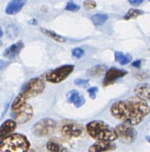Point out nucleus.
<instances>
[{"label":"nucleus","instance_id":"25","mask_svg":"<svg viewBox=\"0 0 150 152\" xmlns=\"http://www.w3.org/2000/svg\"><path fill=\"white\" fill-rule=\"evenodd\" d=\"M74 83L76 86H79V87L83 88H86L89 87V80H83V79H77L74 80Z\"/></svg>","mask_w":150,"mask_h":152},{"label":"nucleus","instance_id":"20","mask_svg":"<svg viewBox=\"0 0 150 152\" xmlns=\"http://www.w3.org/2000/svg\"><path fill=\"white\" fill-rule=\"evenodd\" d=\"M41 31L45 34V35L50 37L52 39L55 40V41L58 42H65V39L63 37L59 35V34H57L56 33H55L54 31H50V30L46 29V28H41Z\"/></svg>","mask_w":150,"mask_h":152},{"label":"nucleus","instance_id":"11","mask_svg":"<svg viewBox=\"0 0 150 152\" xmlns=\"http://www.w3.org/2000/svg\"><path fill=\"white\" fill-rule=\"evenodd\" d=\"M117 148V145L112 142H97L89 148V152H108Z\"/></svg>","mask_w":150,"mask_h":152},{"label":"nucleus","instance_id":"30","mask_svg":"<svg viewBox=\"0 0 150 152\" xmlns=\"http://www.w3.org/2000/svg\"><path fill=\"white\" fill-rule=\"evenodd\" d=\"M10 62L8 61H4L0 59V70H3L5 68H7L9 65H10Z\"/></svg>","mask_w":150,"mask_h":152},{"label":"nucleus","instance_id":"19","mask_svg":"<svg viewBox=\"0 0 150 152\" xmlns=\"http://www.w3.org/2000/svg\"><path fill=\"white\" fill-rule=\"evenodd\" d=\"M114 59L116 62H119L120 65H124L129 63L132 61V57L130 54H124L120 51H116L114 53Z\"/></svg>","mask_w":150,"mask_h":152},{"label":"nucleus","instance_id":"22","mask_svg":"<svg viewBox=\"0 0 150 152\" xmlns=\"http://www.w3.org/2000/svg\"><path fill=\"white\" fill-rule=\"evenodd\" d=\"M108 19V16L103 13H97L91 16V21L93 24L96 26H100L102 25Z\"/></svg>","mask_w":150,"mask_h":152},{"label":"nucleus","instance_id":"29","mask_svg":"<svg viewBox=\"0 0 150 152\" xmlns=\"http://www.w3.org/2000/svg\"><path fill=\"white\" fill-rule=\"evenodd\" d=\"M98 88L97 87H91V88H89L88 89V93H89V96H90L91 99H94L96 98V94L98 92Z\"/></svg>","mask_w":150,"mask_h":152},{"label":"nucleus","instance_id":"12","mask_svg":"<svg viewBox=\"0 0 150 152\" xmlns=\"http://www.w3.org/2000/svg\"><path fill=\"white\" fill-rule=\"evenodd\" d=\"M16 124L15 120H7L4 121L0 126V139L4 140L7 137L16 130Z\"/></svg>","mask_w":150,"mask_h":152},{"label":"nucleus","instance_id":"35","mask_svg":"<svg viewBox=\"0 0 150 152\" xmlns=\"http://www.w3.org/2000/svg\"><path fill=\"white\" fill-rule=\"evenodd\" d=\"M146 140H147V142H149V143H150V137H149V136L146 137Z\"/></svg>","mask_w":150,"mask_h":152},{"label":"nucleus","instance_id":"33","mask_svg":"<svg viewBox=\"0 0 150 152\" xmlns=\"http://www.w3.org/2000/svg\"><path fill=\"white\" fill-rule=\"evenodd\" d=\"M132 65L133 67H135V68H139L140 67V65H141V60H140V59H138V60H135V62H132Z\"/></svg>","mask_w":150,"mask_h":152},{"label":"nucleus","instance_id":"28","mask_svg":"<svg viewBox=\"0 0 150 152\" xmlns=\"http://www.w3.org/2000/svg\"><path fill=\"white\" fill-rule=\"evenodd\" d=\"M72 54L77 59H80L84 55V50L80 48H76L72 50Z\"/></svg>","mask_w":150,"mask_h":152},{"label":"nucleus","instance_id":"10","mask_svg":"<svg viewBox=\"0 0 150 152\" xmlns=\"http://www.w3.org/2000/svg\"><path fill=\"white\" fill-rule=\"evenodd\" d=\"M82 126L76 123H69L64 125L62 127V133L70 137H78L83 134Z\"/></svg>","mask_w":150,"mask_h":152},{"label":"nucleus","instance_id":"31","mask_svg":"<svg viewBox=\"0 0 150 152\" xmlns=\"http://www.w3.org/2000/svg\"><path fill=\"white\" fill-rule=\"evenodd\" d=\"M136 78L138 79V80H145V79L148 78V74H146V73H140V74H137L136 75Z\"/></svg>","mask_w":150,"mask_h":152},{"label":"nucleus","instance_id":"27","mask_svg":"<svg viewBox=\"0 0 150 152\" xmlns=\"http://www.w3.org/2000/svg\"><path fill=\"white\" fill-rule=\"evenodd\" d=\"M96 6V1H93V0H86V1H83V7L86 10H92V9L95 8Z\"/></svg>","mask_w":150,"mask_h":152},{"label":"nucleus","instance_id":"26","mask_svg":"<svg viewBox=\"0 0 150 152\" xmlns=\"http://www.w3.org/2000/svg\"><path fill=\"white\" fill-rule=\"evenodd\" d=\"M80 9V6L75 4V3H74L73 1H69V2L67 3L66 6H65V10H69V11H78Z\"/></svg>","mask_w":150,"mask_h":152},{"label":"nucleus","instance_id":"3","mask_svg":"<svg viewBox=\"0 0 150 152\" xmlns=\"http://www.w3.org/2000/svg\"><path fill=\"white\" fill-rule=\"evenodd\" d=\"M31 144L28 138L21 134H13L0 142V152H28Z\"/></svg>","mask_w":150,"mask_h":152},{"label":"nucleus","instance_id":"32","mask_svg":"<svg viewBox=\"0 0 150 152\" xmlns=\"http://www.w3.org/2000/svg\"><path fill=\"white\" fill-rule=\"evenodd\" d=\"M129 2L133 6H138L143 3V0H129Z\"/></svg>","mask_w":150,"mask_h":152},{"label":"nucleus","instance_id":"36","mask_svg":"<svg viewBox=\"0 0 150 152\" xmlns=\"http://www.w3.org/2000/svg\"><path fill=\"white\" fill-rule=\"evenodd\" d=\"M2 35H3V32H2V31H1V28H0V37H2Z\"/></svg>","mask_w":150,"mask_h":152},{"label":"nucleus","instance_id":"8","mask_svg":"<svg viewBox=\"0 0 150 152\" xmlns=\"http://www.w3.org/2000/svg\"><path fill=\"white\" fill-rule=\"evenodd\" d=\"M128 74V72L125 70L119 69L116 68H111L106 71L104 77L102 86L107 87L111 85L114 84L118 79L123 77Z\"/></svg>","mask_w":150,"mask_h":152},{"label":"nucleus","instance_id":"6","mask_svg":"<svg viewBox=\"0 0 150 152\" xmlns=\"http://www.w3.org/2000/svg\"><path fill=\"white\" fill-rule=\"evenodd\" d=\"M56 127V122L50 118H43L39 120L33 126L31 131L33 134L38 137H42L54 131Z\"/></svg>","mask_w":150,"mask_h":152},{"label":"nucleus","instance_id":"24","mask_svg":"<svg viewBox=\"0 0 150 152\" xmlns=\"http://www.w3.org/2000/svg\"><path fill=\"white\" fill-rule=\"evenodd\" d=\"M6 34L10 39H13L17 37L18 30L15 25H9L6 28Z\"/></svg>","mask_w":150,"mask_h":152},{"label":"nucleus","instance_id":"4","mask_svg":"<svg viewBox=\"0 0 150 152\" xmlns=\"http://www.w3.org/2000/svg\"><path fill=\"white\" fill-rule=\"evenodd\" d=\"M74 69V65H64L47 71L42 78L48 83L56 84L65 80L73 72Z\"/></svg>","mask_w":150,"mask_h":152},{"label":"nucleus","instance_id":"37","mask_svg":"<svg viewBox=\"0 0 150 152\" xmlns=\"http://www.w3.org/2000/svg\"><path fill=\"white\" fill-rule=\"evenodd\" d=\"M1 45H2V43H1V42L0 41V46H1Z\"/></svg>","mask_w":150,"mask_h":152},{"label":"nucleus","instance_id":"16","mask_svg":"<svg viewBox=\"0 0 150 152\" xmlns=\"http://www.w3.org/2000/svg\"><path fill=\"white\" fill-rule=\"evenodd\" d=\"M26 1L24 0H13L7 4L5 8V13L8 15H14L19 13L25 5Z\"/></svg>","mask_w":150,"mask_h":152},{"label":"nucleus","instance_id":"17","mask_svg":"<svg viewBox=\"0 0 150 152\" xmlns=\"http://www.w3.org/2000/svg\"><path fill=\"white\" fill-rule=\"evenodd\" d=\"M28 99L25 96V95L22 94V93H19V94H18V96L15 98L13 103H12L11 113L17 112L19 110L22 109V108H24V107L28 104V102H27V100H28Z\"/></svg>","mask_w":150,"mask_h":152},{"label":"nucleus","instance_id":"21","mask_svg":"<svg viewBox=\"0 0 150 152\" xmlns=\"http://www.w3.org/2000/svg\"><path fill=\"white\" fill-rule=\"evenodd\" d=\"M46 148L50 152H67V149L63 145L53 141H49L46 144Z\"/></svg>","mask_w":150,"mask_h":152},{"label":"nucleus","instance_id":"2","mask_svg":"<svg viewBox=\"0 0 150 152\" xmlns=\"http://www.w3.org/2000/svg\"><path fill=\"white\" fill-rule=\"evenodd\" d=\"M86 132L97 142H112L117 139L115 130L100 120L91 121L86 125Z\"/></svg>","mask_w":150,"mask_h":152},{"label":"nucleus","instance_id":"14","mask_svg":"<svg viewBox=\"0 0 150 152\" xmlns=\"http://www.w3.org/2000/svg\"><path fill=\"white\" fill-rule=\"evenodd\" d=\"M137 97L142 100H150V85L148 83H140L134 90Z\"/></svg>","mask_w":150,"mask_h":152},{"label":"nucleus","instance_id":"7","mask_svg":"<svg viewBox=\"0 0 150 152\" xmlns=\"http://www.w3.org/2000/svg\"><path fill=\"white\" fill-rule=\"evenodd\" d=\"M117 138L123 143H132L136 140L137 133L135 129L130 125L121 123L114 128Z\"/></svg>","mask_w":150,"mask_h":152},{"label":"nucleus","instance_id":"34","mask_svg":"<svg viewBox=\"0 0 150 152\" xmlns=\"http://www.w3.org/2000/svg\"><path fill=\"white\" fill-rule=\"evenodd\" d=\"M29 23L31 24V25H37V21L36 20V19H31V20L29 21Z\"/></svg>","mask_w":150,"mask_h":152},{"label":"nucleus","instance_id":"23","mask_svg":"<svg viewBox=\"0 0 150 152\" xmlns=\"http://www.w3.org/2000/svg\"><path fill=\"white\" fill-rule=\"evenodd\" d=\"M144 12L141 10H138V9H129L128 10V12L126 13V14L125 15L123 19H126V20H129V19H135L138 16H140V15L143 14Z\"/></svg>","mask_w":150,"mask_h":152},{"label":"nucleus","instance_id":"13","mask_svg":"<svg viewBox=\"0 0 150 152\" xmlns=\"http://www.w3.org/2000/svg\"><path fill=\"white\" fill-rule=\"evenodd\" d=\"M67 100L69 103L73 104L76 108H80L86 102V99L83 96L80 95L76 90H72L66 94Z\"/></svg>","mask_w":150,"mask_h":152},{"label":"nucleus","instance_id":"9","mask_svg":"<svg viewBox=\"0 0 150 152\" xmlns=\"http://www.w3.org/2000/svg\"><path fill=\"white\" fill-rule=\"evenodd\" d=\"M34 116V110L30 104H27L24 108L16 113H11V117L16 123L24 124L29 121Z\"/></svg>","mask_w":150,"mask_h":152},{"label":"nucleus","instance_id":"1","mask_svg":"<svg viewBox=\"0 0 150 152\" xmlns=\"http://www.w3.org/2000/svg\"><path fill=\"white\" fill-rule=\"evenodd\" d=\"M114 118L125 124L134 126L140 124L150 113V107L146 101L138 97L118 100L110 108Z\"/></svg>","mask_w":150,"mask_h":152},{"label":"nucleus","instance_id":"18","mask_svg":"<svg viewBox=\"0 0 150 152\" xmlns=\"http://www.w3.org/2000/svg\"><path fill=\"white\" fill-rule=\"evenodd\" d=\"M106 67L105 65H97L89 68L87 72H86V74L89 77H97L102 76L105 73H106Z\"/></svg>","mask_w":150,"mask_h":152},{"label":"nucleus","instance_id":"5","mask_svg":"<svg viewBox=\"0 0 150 152\" xmlns=\"http://www.w3.org/2000/svg\"><path fill=\"white\" fill-rule=\"evenodd\" d=\"M45 88V83L44 79L41 77H35L30 80L28 83L24 85L20 93L29 99L42 93Z\"/></svg>","mask_w":150,"mask_h":152},{"label":"nucleus","instance_id":"15","mask_svg":"<svg viewBox=\"0 0 150 152\" xmlns=\"http://www.w3.org/2000/svg\"><path fill=\"white\" fill-rule=\"evenodd\" d=\"M24 48V43L22 41H19L17 42L14 43V44L11 45L10 46H9L7 48L5 49V50L4 51V57L7 58L9 59H13L17 56L19 53V52L22 50V48Z\"/></svg>","mask_w":150,"mask_h":152}]
</instances>
